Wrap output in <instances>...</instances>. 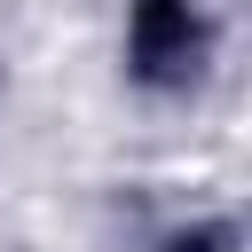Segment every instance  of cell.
I'll list each match as a JSON object with an SVG mask.
<instances>
[{
    "label": "cell",
    "instance_id": "3957f363",
    "mask_svg": "<svg viewBox=\"0 0 252 252\" xmlns=\"http://www.w3.org/2000/svg\"><path fill=\"white\" fill-rule=\"evenodd\" d=\"M0 102H8V63H0Z\"/></svg>",
    "mask_w": 252,
    "mask_h": 252
},
{
    "label": "cell",
    "instance_id": "6da1fadb",
    "mask_svg": "<svg viewBox=\"0 0 252 252\" xmlns=\"http://www.w3.org/2000/svg\"><path fill=\"white\" fill-rule=\"evenodd\" d=\"M228 8L220 0H118V79L126 94L181 110L220 79Z\"/></svg>",
    "mask_w": 252,
    "mask_h": 252
},
{
    "label": "cell",
    "instance_id": "7a4b0ae2",
    "mask_svg": "<svg viewBox=\"0 0 252 252\" xmlns=\"http://www.w3.org/2000/svg\"><path fill=\"white\" fill-rule=\"evenodd\" d=\"M142 252H244V220L228 205H197V213H173L158 236H142Z\"/></svg>",
    "mask_w": 252,
    "mask_h": 252
}]
</instances>
